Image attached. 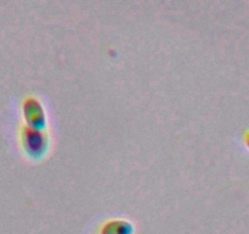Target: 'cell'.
Listing matches in <instances>:
<instances>
[{"label":"cell","instance_id":"cell-1","mask_svg":"<svg viewBox=\"0 0 249 234\" xmlns=\"http://www.w3.org/2000/svg\"><path fill=\"white\" fill-rule=\"evenodd\" d=\"M21 148L30 159L40 160L45 156L49 149V137L45 130L22 125L18 131Z\"/></svg>","mask_w":249,"mask_h":234},{"label":"cell","instance_id":"cell-3","mask_svg":"<svg viewBox=\"0 0 249 234\" xmlns=\"http://www.w3.org/2000/svg\"><path fill=\"white\" fill-rule=\"evenodd\" d=\"M135 226L127 219L112 218L104 222L98 229V234H133Z\"/></svg>","mask_w":249,"mask_h":234},{"label":"cell","instance_id":"cell-4","mask_svg":"<svg viewBox=\"0 0 249 234\" xmlns=\"http://www.w3.org/2000/svg\"><path fill=\"white\" fill-rule=\"evenodd\" d=\"M244 142H246L247 147L249 148V130L244 133Z\"/></svg>","mask_w":249,"mask_h":234},{"label":"cell","instance_id":"cell-2","mask_svg":"<svg viewBox=\"0 0 249 234\" xmlns=\"http://www.w3.org/2000/svg\"><path fill=\"white\" fill-rule=\"evenodd\" d=\"M21 109H22V115L25 118V125L38 128V130L47 128V112L37 97H33V95L25 97Z\"/></svg>","mask_w":249,"mask_h":234}]
</instances>
